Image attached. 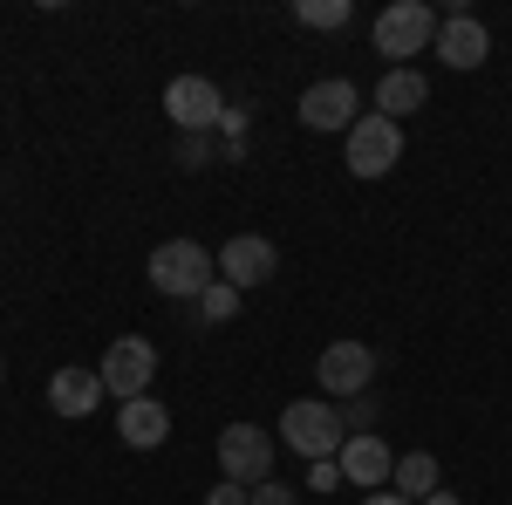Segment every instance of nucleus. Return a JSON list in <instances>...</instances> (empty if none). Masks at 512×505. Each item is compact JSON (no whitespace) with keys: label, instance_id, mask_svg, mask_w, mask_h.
Segmentation results:
<instances>
[{"label":"nucleus","instance_id":"nucleus-16","mask_svg":"<svg viewBox=\"0 0 512 505\" xmlns=\"http://www.w3.org/2000/svg\"><path fill=\"white\" fill-rule=\"evenodd\" d=\"M437 485H444V471H437V458H431V451H403V458H396V471H390V492H403L410 505H424V499L437 492Z\"/></svg>","mask_w":512,"mask_h":505},{"label":"nucleus","instance_id":"nucleus-4","mask_svg":"<svg viewBox=\"0 0 512 505\" xmlns=\"http://www.w3.org/2000/svg\"><path fill=\"white\" fill-rule=\"evenodd\" d=\"M274 458H280V437H274V430L246 424V417L219 430V471H226L233 485H246V492L274 478Z\"/></svg>","mask_w":512,"mask_h":505},{"label":"nucleus","instance_id":"nucleus-24","mask_svg":"<svg viewBox=\"0 0 512 505\" xmlns=\"http://www.w3.org/2000/svg\"><path fill=\"white\" fill-rule=\"evenodd\" d=\"M362 505H410V499H403V492H369Z\"/></svg>","mask_w":512,"mask_h":505},{"label":"nucleus","instance_id":"nucleus-3","mask_svg":"<svg viewBox=\"0 0 512 505\" xmlns=\"http://www.w3.org/2000/svg\"><path fill=\"white\" fill-rule=\"evenodd\" d=\"M144 273H151V287H158L164 301H198L219 280V253H205L198 239H164Z\"/></svg>","mask_w":512,"mask_h":505},{"label":"nucleus","instance_id":"nucleus-7","mask_svg":"<svg viewBox=\"0 0 512 505\" xmlns=\"http://www.w3.org/2000/svg\"><path fill=\"white\" fill-rule=\"evenodd\" d=\"M315 383L328 389V403L369 396V383H376V349H369V342H328L321 362H315Z\"/></svg>","mask_w":512,"mask_h":505},{"label":"nucleus","instance_id":"nucleus-13","mask_svg":"<svg viewBox=\"0 0 512 505\" xmlns=\"http://www.w3.org/2000/svg\"><path fill=\"white\" fill-rule=\"evenodd\" d=\"M103 396H110V389H103V376H96V369H55V376H48V410H55V417H96V403H103Z\"/></svg>","mask_w":512,"mask_h":505},{"label":"nucleus","instance_id":"nucleus-15","mask_svg":"<svg viewBox=\"0 0 512 505\" xmlns=\"http://www.w3.org/2000/svg\"><path fill=\"white\" fill-rule=\"evenodd\" d=\"M431 103V82H424V69H383V82H376V117L403 123L410 110H424Z\"/></svg>","mask_w":512,"mask_h":505},{"label":"nucleus","instance_id":"nucleus-10","mask_svg":"<svg viewBox=\"0 0 512 505\" xmlns=\"http://www.w3.org/2000/svg\"><path fill=\"white\" fill-rule=\"evenodd\" d=\"M274 273H280L274 239H260V233H233L226 246H219V280H226V287H239V294L267 287Z\"/></svg>","mask_w":512,"mask_h":505},{"label":"nucleus","instance_id":"nucleus-2","mask_svg":"<svg viewBox=\"0 0 512 505\" xmlns=\"http://www.w3.org/2000/svg\"><path fill=\"white\" fill-rule=\"evenodd\" d=\"M437 7H424V0H390L383 14H376V28H369V41H376V55L390 62V69H410V55H424L437 41Z\"/></svg>","mask_w":512,"mask_h":505},{"label":"nucleus","instance_id":"nucleus-22","mask_svg":"<svg viewBox=\"0 0 512 505\" xmlns=\"http://www.w3.org/2000/svg\"><path fill=\"white\" fill-rule=\"evenodd\" d=\"M205 505H253V492H246V485H233V478H219V485L205 492Z\"/></svg>","mask_w":512,"mask_h":505},{"label":"nucleus","instance_id":"nucleus-21","mask_svg":"<svg viewBox=\"0 0 512 505\" xmlns=\"http://www.w3.org/2000/svg\"><path fill=\"white\" fill-rule=\"evenodd\" d=\"M301 492L294 485H280V478H267V485H253V505H294Z\"/></svg>","mask_w":512,"mask_h":505},{"label":"nucleus","instance_id":"nucleus-14","mask_svg":"<svg viewBox=\"0 0 512 505\" xmlns=\"http://www.w3.org/2000/svg\"><path fill=\"white\" fill-rule=\"evenodd\" d=\"M117 437L130 451H158L164 437H171V410H164L158 396H137V403H117Z\"/></svg>","mask_w":512,"mask_h":505},{"label":"nucleus","instance_id":"nucleus-17","mask_svg":"<svg viewBox=\"0 0 512 505\" xmlns=\"http://www.w3.org/2000/svg\"><path fill=\"white\" fill-rule=\"evenodd\" d=\"M349 0H294V21L301 28H315V35H328V28H349Z\"/></svg>","mask_w":512,"mask_h":505},{"label":"nucleus","instance_id":"nucleus-23","mask_svg":"<svg viewBox=\"0 0 512 505\" xmlns=\"http://www.w3.org/2000/svg\"><path fill=\"white\" fill-rule=\"evenodd\" d=\"M219 130H226V137H246V110H239V103H226V117H219Z\"/></svg>","mask_w":512,"mask_h":505},{"label":"nucleus","instance_id":"nucleus-1","mask_svg":"<svg viewBox=\"0 0 512 505\" xmlns=\"http://www.w3.org/2000/svg\"><path fill=\"white\" fill-rule=\"evenodd\" d=\"M274 437L301 458V465H321V458H342V444H349V417H342L328 396H294V403L280 410Z\"/></svg>","mask_w":512,"mask_h":505},{"label":"nucleus","instance_id":"nucleus-20","mask_svg":"<svg viewBox=\"0 0 512 505\" xmlns=\"http://www.w3.org/2000/svg\"><path fill=\"white\" fill-rule=\"evenodd\" d=\"M349 478H342V465L335 458H321V465H308V492H342Z\"/></svg>","mask_w":512,"mask_h":505},{"label":"nucleus","instance_id":"nucleus-6","mask_svg":"<svg viewBox=\"0 0 512 505\" xmlns=\"http://www.w3.org/2000/svg\"><path fill=\"white\" fill-rule=\"evenodd\" d=\"M396 164H403V123L362 110L349 130V178H390Z\"/></svg>","mask_w":512,"mask_h":505},{"label":"nucleus","instance_id":"nucleus-25","mask_svg":"<svg viewBox=\"0 0 512 505\" xmlns=\"http://www.w3.org/2000/svg\"><path fill=\"white\" fill-rule=\"evenodd\" d=\"M424 505H465V499H458V492H444V485H437V492H431V499H424Z\"/></svg>","mask_w":512,"mask_h":505},{"label":"nucleus","instance_id":"nucleus-11","mask_svg":"<svg viewBox=\"0 0 512 505\" xmlns=\"http://www.w3.org/2000/svg\"><path fill=\"white\" fill-rule=\"evenodd\" d=\"M431 48H437V62H444V69L472 76V69H485V55H492V28H485L478 14H444Z\"/></svg>","mask_w":512,"mask_h":505},{"label":"nucleus","instance_id":"nucleus-26","mask_svg":"<svg viewBox=\"0 0 512 505\" xmlns=\"http://www.w3.org/2000/svg\"><path fill=\"white\" fill-rule=\"evenodd\" d=\"M0 376H7V362H0Z\"/></svg>","mask_w":512,"mask_h":505},{"label":"nucleus","instance_id":"nucleus-9","mask_svg":"<svg viewBox=\"0 0 512 505\" xmlns=\"http://www.w3.org/2000/svg\"><path fill=\"white\" fill-rule=\"evenodd\" d=\"M355 110H362V96H355L349 76H321L301 89V103H294V117L308 123V130H342L349 137L355 130Z\"/></svg>","mask_w":512,"mask_h":505},{"label":"nucleus","instance_id":"nucleus-5","mask_svg":"<svg viewBox=\"0 0 512 505\" xmlns=\"http://www.w3.org/2000/svg\"><path fill=\"white\" fill-rule=\"evenodd\" d=\"M96 376H103V389H110L117 403H137V396H151V383H158V349H151L144 335H123V342L103 349Z\"/></svg>","mask_w":512,"mask_h":505},{"label":"nucleus","instance_id":"nucleus-12","mask_svg":"<svg viewBox=\"0 0 512 505\" xmlns=\"http://www.w3.org/2000/svg\"><path fill=\"white\" fill-rule=\"evenodd\" d=\"M335 465H342V478H349L355 492H390L396 451L376 437V430H369V437H349V444H342V458H335Z\"/></svg>","mask_w":512,"mask_h":505},{"label":"nucleus","instance_id":"nucleus-18","mask_svg":"<svg viewBox=\"0 0 512 505\" xmlns=\"http://www.w3.org/2000/svg\"><path fill=\"white\" fill-rule=\"evenodd\" d=\"M192 308H198V321H205V328H226V321L239 314V287H226V280H212V287L198 294Z\"/></svg>","mask_w":512,"mask_h":505},{"label":"nucleus","instance_id":"nucleus-8","mask_svg":"<svg viewBox=\"0 0 512 505\" xmlns=\"http://www.w3.org/2000/svg\"><path fill=\"white\" fill-rule=\"evenodd\" d=\"M164 117L178 123V137H212L219 117H226V96H219V82H205V76H178L164 89Z\"/></svg>","mask_w":512,"mask_h":505},{"label":"nucleus","instance_id":"nucleus-19","mask_svg":"<svg viewBox=\"0 0 512 505\" xmlns=\"http://www.w3.org/2000/svg\"><path fill=\"white\" fill-rule=\"evenodd\" d=\"M178 164H185V171H205V164H212V137H178Z\"/></svg>","mask_w":512,"mask_h":505}]
</instances>
